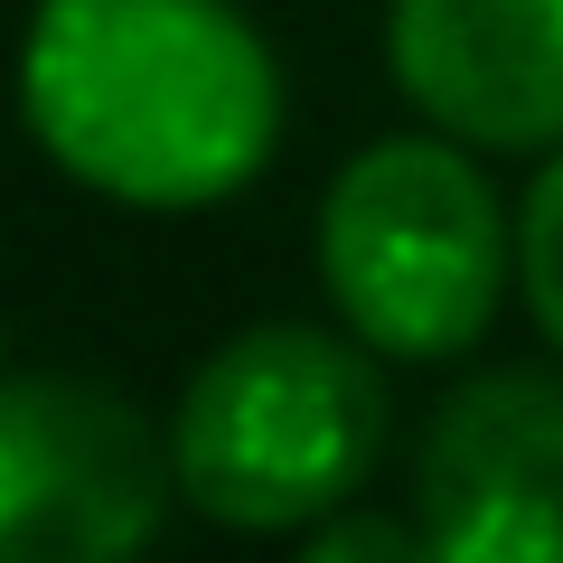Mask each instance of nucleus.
<instances>
[{
  "label": "nucleus",
  "instance_id": "1",
  "mask_svg": "<svg viewBox=\"0 0 563 563\" xmlns=\"http://www.w3.org/2000/svg\"><path fill=\"white\" fill-rule=\"evenodd\" d=\"M20 113L76 188L188 217L254 188L282 141V66L225 0H38Z\"/></svg>",
  "mask_w": 563,
  "mask_h": 563
},
{
  "label": "nucleus",
  "instance_id": "2",
  "mask_svg": "<svg viewBox=\"0 0 563 563\" xmlns=\"http://www.w3.org/2000/svg\"><path fill=\"white\" fill-rule=\"evenodd\" d=\"M385 451V376L357 339L310 320L235 329L169 413V479L235 536H301L347 507Z\"/></svg>",
  "mask_w": 563,
  "mask_h": 563
},
{
  "label": "nucleus",
  "instance_id": "3",
  "mask_svg": "<svg viewBox=\"0 0 563 563\" xmlns=\"http://www.w3.org/2000/svg\"><path fill=\"white\" fill-rule=\"evenodd\" d=\"M507 217L470 141H376L320 198V282L376 357H470L507 301Z\"/></svg>",
  "mask_w": 563,
  "mask_h": 563
},
{
  "label": "nucleus",
  "instance_id": "4",
  "mask_svg": "<svg viewBox=\"0 0 563 563\" xmlns=\"http://www.w3.org/2000/svg\"><path fill=\"white\" fill-rule=\"evenodd\" d=\"M169 432L95 376L0 385V563H122L161 536Z\"/></svg>",
  "mask_w": 563,
  "mask_h": 563
},
{
  "label": "nucleus",
  "instance_id": "5",
  "mask_svg": "<svg viewBox=\"0 0 563 563\" xmlns=\"http://www.w3.org/2000/svg\"><path fill=\"white\" fill-rule=\"evenodd\" d=\"M413 526L442 563H563V376H470L422 432Z\"/></svg>",
  "mask_w": 563,
  "mask_h": 563
},
{
  "label": "nucleus",
  "instance_id": "6",
  "mask_svg": "<svg viewBox=\"0 0 563 563\" xmlns=\"http://www.w3.org/2000/svg\"><path fill=\"white\" fill-rule=\"evenodd\" d=\"M385 66L404 103L470 151L563 141V0H395Z\"/></svg>",
  "mask_w": 563,
  "mask_h": 563
},
{
  "label": "nucleus",
  "instance_id": "7",
  "mask_svg": "<svg viewBox=\"0 0 563 563\" xmlns=\"http://www.w3.org/2000/svg\"><path fill=\"white\" fill-rule=\"evenodd\" d=\"M507 273L526 282V310H536V329H544V347L563 357V141H554V161L526 179V207H517V225H507Z\"/></svg>",
  "mask_w": 563,
  "mask_h": 563
},
{
  "label": "nucleus",
  "instance_id": "8",
  "mask_svg": "<svg viewBox=\"0 0 563 563\" xmlns=\"http://www.w3.org/2000/svg\"><path fill=\"white\" fill-rule=\"evenodd\" d=\"M301 554L310 563H422V526L357 517V498H347V507H329V517L301 526Z\"/></svg>",
  "mask_w": 563,
  "mask_h": 563
}]
</instances>
